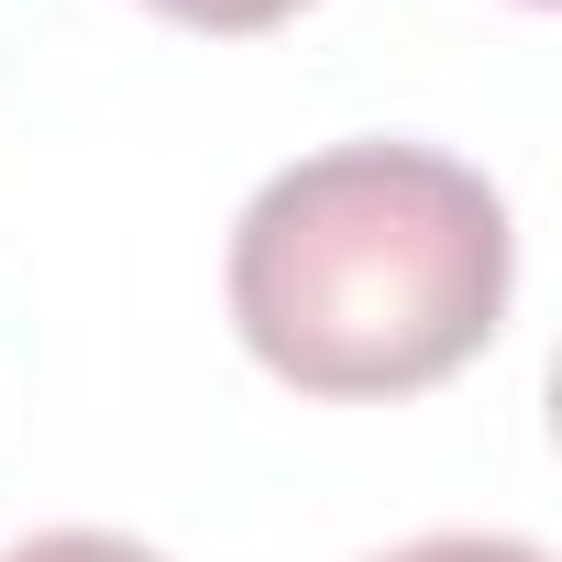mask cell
<instances>
[{
    "mask_svg": "<svg viewBox=\"0 0 562 562\" xmlns=\"http://www.w3.org/2000/svg\"><path fill=\"white\" fill-rule=\"evenodd\" d=\"M507 199L430 144H331L276 166L232 221V321L310 397H408L507 321Z\"/></svg>",
    "mask_w": 562,
    "mask_h": 562,
    "instance_id": "1",
    "label": "cell"
},
{
    "mask_svg": "<svg viewBox=\"0 0 562 562\" xmlns=\"http://www.w3.org/2000/svg\"><path fill=\"white\" fill-rule=\"evenodd\" d=\"M0 562H166V551H144L122 529H34V540H12Z\"/></svg>",
    "mask_w": 562,
    "mask_h": 562,
    "instance_id": "2",
    "label": "cell"
},
{
    "mask_svg": "<svg viewBox=\"0 0 562 562\" xmlns=\"http://www.w3.org/2000/svg\"><path fill=\"white\" fill-rule=\"evenodd\" d=\"M386 562H551V551L540 540H507V529H430V540H408Z\"/></svg>",
    "mask_w": 562,
    "mask_h": 562,
    "instance_id": "3",
    "label": "cell"
},
{
    "mask_svg": "<svg viewBox=\"0 0 562 562\" xmlns=\"http://www.w3.org/2000/svg\"><path fill=\"white\" fill-rule=\"evenodd\" d=\"M166 23H199V34H265V23H288L310 12V0H155Z\"/></svg>",
    "mask_w": 562,
    "mask_h": 562,
    "instance_id": "4",
    "label": "cell"
}]
</instances>
